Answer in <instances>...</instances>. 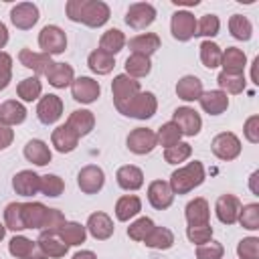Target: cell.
I'll use <instances>...</instances> for the list:
<instances>
[{"mask_svg": "<svg viewBox=\"0 0 259 259\" xmlns=\"http://www.w3.org/2000/svg\"><path fill=\"white\" fill-rule=\"evenodd\" d=\"M65 12L69 20L81 22L91 28L103 26L111 16L109 6L101 0H69L65 6Z\"/></svg>", "mask_w": 259, "mask_h": 259, "instance_id": "1", "label": "cell"}, {"mask_svg": "<svg viewBox=\"0 0 259 259\" xmlns=\"http://www.w3.org/2000/svg\"><path fill=\"white\" fill-rule=\"evenodd\" d=\"M202 182H204V166H202V162L194 160V162H188L186 166H180L178 170H174L170 174L168 184L174 194H188Z\"/></svg>", "mask_w": 259, "mask_h": 259, "instance_id": "2", "label": "cell"}, {"mask_svg": "<svg viewBox=\"0 0 259 259\" xmlns=\"http://www.w3.org/2000/svg\"><path fill=\"white\" fill-rule=\"evenodd\" d=\"M140 81L127 77L125 73L117 75L113 81H111V95H113V105L115 109L121 113V109L140 93Z\"/></svg>", "mask_w": 259, "mask_h": 259, "instance_id": "3", "label": "cell"}, {"mask_svg": "<svg viewBox=\"0 0 259 259\" xmlns=\"http://www.w3.org/2000/svg\"><path fill=\"white\" fill-rule=\"evenodd\" d=\"M158 109V99L152 91H140L123 109L121 115L134 117V119H150Z\"/></svg>", "mask_w": 259, "mask_h": 259, "instance_id": "4", "label": "cell"}, {"mask_svg": "<svg viewBox=\"0 0 259 259\" xmlns=\"http://www.w3.org/2000/svg\"><path fill=\"white\" fill-rule=\"evenodd\" d=\"M38 47L42 49L40 53L53 57V55H61L67 49V34L61 26L57 24H47L42 26V30L38 32Z\"/></svg>", "mask_w": 259, "mask_h": 259, "instance_id": "5", "label": "cell"}, {"mask_svg": "<svg viewBox=\"0 0 259 259\" xmlns=\"http://www.w3.org/2000/svg\"><path fill=\"white\" fill-rule=\"evenodd\" d=\"M210 150L219 160L229 162V160H235L241 154V140L233 132H221L212 138Z\"/></svg>", "mask_w": 259, "mask_h": 259, "instance_id": "6", "label": "cell"}, {"mask_svg": "<svg viewBox=\"0 0 259 259\" xmlns=\"http://www.w3.org/2000/svg\"><path fill=\"white\" fill-rule=\"evenodd\" d=\"M156 20V8L150 2H134L125 10V24L134 30H144Z\"/></svg>", "mask_w": 259, "mask_h": 259, "instance_id": "7", "label": "cell"}, {"mask_svg": "<svg viewBox=\"0 0 259 259\" xmlns=\"http://www.w3.org/2000/svg\"><path fill=\"white\" fill-rule=\"evenodd\" d=\"M127 150L138 154V156H144V154H150L156 146H158V140H156V132L150 130V127H136L127 134Z\"/></svg>", "mask_w": 259, "mask_h": 259, "instance_id": "8", "label": "cell"}, {"mask_svg": "<svg viewBox=\"0 0 259 259\" xmlns=\"http://www.w3.org/2000/svg\"><path fill=\"white\" fill-rule=\"evenodd\" d=\"M170 30H172V36L180 42H186L194 36L196 32V18L192 12L188 10H178L172 14V20H170Z\"/></svg>", "mask_w": 259, "mask_h": 259, "instance_id": "9", "label": "cell"}, {"mask_svg": "<svg viewBox=\"0 0 259 259\" xmlns=\"http://www.w3.org/2000/svg\"><path fill=\"white\" fill-rule=\"evenodd\" d=\"M77 184H79L81 192H85V194H95V192H99V190L103 188V184H105V172H103L99 166H95V164H87V166H83V168L79 170V174H77Z\"/></svg>", "mask_w": 259, "mask_h": 259, "instance_id": "10", "label": "cell"}, {"mask_svg": "<svg viewBox=\"0 0 259 259\" xmlns=\"http://www.w3.org/2000/svg\"><path fill=\"white\" fill-rule=\"evenodd\" d=\"M63 115V99L55 93H49L45 97L38 99V105H36V117L40 123L45 125H51L55 121H59Z\"/></svg>", "mask_w": 259, "mask_h": 259, "instance_id": "11", "label": "cell"}, {"mask_svg": "<svg viewBox=\"0 0 259 259\" xmlns=\"http://www.w3.org/2000/svg\"><path fill=\"white\" fill-rule=\"evenodd\" d=\"M172 121L178 125V130L182 132V136H196L202 127V119L198 115L196 109L184 105V107H176L172 113Z\"/></svg>", "mask_w": 259, "mask_h": 259, "instance_id": "12", "label": "cell"}, {"mask_svg": "<svg viewBox=\"0 0 259 259\" xmlns=\"http://www.w3.org/2000/svg\"><path fill=\"white\" fill-rule=\"evenodd\" d=\"M10 22L20 30L32 28L38 22V6L32 2H18L10 10Z\"/></svg>", "mask_w": 259, "mask_h": 259, "instance_id": "13", "label": "cell"}, {"mask_svg": "<svg viewBox=\"0 0 259 259\" xmlns=\"http://www.w3.org/2000/svg\"><path fill=\"white\" fill-rule=\"evenodd\" d=\"M101 93V85L93 77H77L71 83V95L79 103H93Z\"/></svg>", "mask_w": 259, "mask_h": 259, "instance_id": "14", "label": "cell"}, {"mask_svg": "<svg viewBox=\"0 0 259 259\" xmlns=\"http://www.w3.org/2000/svg\"><path fill=\"white\" fill-rule=\"evenodd\" d=\"M239 210H241V200L235 194H221L217 198L214 212L223 225H235L239 219Z\"/></svg>", "mask_w": 259, "mask_h": 259, "instance_id": "15", "label": "cell"}, {"mask_svg": "<svg viewBox=\"0 0 259 259\" xmlns=\"http://www.w3.org/2000/svg\"><path fill=\"white\" fill-rule=\"evenodd\" d=\"M148 202L156 210H166L174 202V192L166 180H154L148 186Z\"/></svg>", "mask_w": 259, "mask_h": 259, "instance_id": "16", "label": "cell"}, {"mask_svg": "<svg viewBox=\"0 0 259 259\" xmlns=\"http://www.w3.org/2000/svg\"><path fill=\"white\" fill-rule=\"evenodd\" d=\"M18 61L22 67L30 69L34 75H47V71L51 69L53 65V59L45 53H36L32 49H20L18 53Z\"/></svg>", "mask_w": 259, "mask_h": 259, "instance_id": "17", "label": "cell"}, {"mask_svg": "<svg viewBox=\"0 0 259 259\" xmlns=\"http://www.w3.org/2000/svg\"><path fill=\"white\" fill-rule=\"evenodd\" d=\"M12 188L20 196H34L40 192V176L32 170H20L12 178Z\"/></svg>", "mask_w": 259, "mask_h": 259, "instance_id": "18", "label": "cell"}, {"mask_svg": "<svg viewBox=\"0 0 259 259\" xmlns=\"http://www.w3.org/2000/svg\"><path fill=\"white\" fill-rule=\"evenodd\" d=\"M85 229L89 231V235L93 239L105 241V239H109L113 235V229L115 227H113V221H111L109 214H105V212H93V214H89Z\"/></svg>", "mask_w": 259, "mask_h": 259, "instance_id": "19", "label": "cell"}, {"mask_svg": "<svg viewBox=\"0 0 259 259\" xmlns=\"http://www.w3.org/2000/svg\"><path fill=\"white\" fill-rule=\"evenodd\" d=\"M200 107L208 113V115H221L223 111H227L229 107V95L223 93L221 89H210V91H202V95L198 97Z\"/></svg>", "mask_w": 259, "mask_h": 259, "instance_id": "20", "label": "cell"}, {"mask_svg": "<svg viewBox=\"0 0 259 259\" xmlns=\"http://www.w3.org/2000/svg\"><path fill=\"white\" fill-rule=\"evenodd\" d=\"M184 217L188 227H196V225H208L210 223V206L206 202V198L198 196L194 200H190L184 208Z\"/></svg>", "mask_w": 259, "mask_h": 259, "instance_id": "21", "label": "cell"}, {"mask_svg": "<svg viewBox=\"0 0 259 259\" xmlns=\"http://www.w3.org/2000/svg\"><path fill=\"white\" fill-rule=\"evenodd\" d=\"M132 55H142V57H152L158 49H160V36L154 34V32H144V34H138L134 38H130L127 42Z\"/></svg>", "mask_w": 259, "mask_h": 259, "instance_id": "22", "label": "cell"}, {"mask_svg": "<svg viewBox=\"0 0 259 259\" xmlns=\"http://www.w3.org/2000/svg\"><path fill=\"white\" fill-rule=\"evenodd\" d=\"M221 67H223V73L243 75V71L247 67V57L241 49L227 47V51H223V57H221Z\"/></svg>", "mask_w": 259, "mask_h": 259, "instance_id": "23", "label": "cell"}, {"mask_svg": "<svg viewBox=\"0 0 259 259\" xmlns=\"http://www.w3.org/2000/svg\"><path fill=\"white\" fill-rule=\"evenodd\" d=\"M115 180H117L119 188H123V190H138L144 186V172L134 164H125V166L117 168Z\"/></svg>", "mask_w": 259, "mask_h": 259, "instance_id": "24", "label": "cell"}, {"mask_svg": "<svg viewBox=\"0 0 259 259\" xmlns=\"http://www.w3.org/2000/svg\"><path fill=\"white\" fill-rule=\"evenodd\" d=\"M67 127H71L79 138L91 134V130L95 127V115L89 109H75L71 111L69 119H67Z\"/></svg>", "mask_w": 259, "mask_h": 259, "instance_id": "25", "label": "cell"}, {"mask_svg": "<svg viewBox=\"0 0 259 259\" xmlns=\"http://www.w3.org/2000/svg\"><path fill=\"white\" fill-rule=\"evenodd\" d=\"M51 142H53V146H55L57 152H61V154H69V152H73V150L77 148V144H79V136H77L71 127H67V123H65V125H59V127L53 130Z\"/></svg>", "mask_w": 259, "mask_h": 259, "instance_id": "26", "label": "cell"}, {"mask_svg": "<svg viewBox=\"0 0 259 259\" xmlns=\"http://www.w3.org/2000/svg\"><path fill=\"white\" fill-rule=\"evenodd\" d=\"M26 119V107L16 99H6L0 103V123L4 125H18Z\"/></svg>", "mask_w": 259, "mask_h": 259, "instance_id": "27", "label": "cell"}, {"mask_svg": "<svg viewBox=\"0 0 259 259\" xmlns=\"http://www.w3.org/2000/svg\"><path fill=\"white\" fill-rule=\"evenodd\" d=\"M45 77H47V81H49L53 87H57V89H65V87H69V85L75 81L73 67L67 65V63H53Z\"/></svg>", "mask_w": 259, "mask_h": 259, "instance_id": "28", "label": "cell"}, {"mask_svg": "<svg viewBox=\"0 0 259 259\" xmlns=\"http://www.w3.org/2000/svg\"><path fill=\"white\" fill-rule=\"evenodd\" d=\"M176 95L184 101H198L202 95V81L194 75H184L176 83Z\"/></svg>", "mask_w": 259, "mask_h": 259, "instance_id": "29", "label": "cell"}, {"mask_svg": "<svg viewBox=\"0 0 259 259\" xmlns=\"http://www.w3.org/2000/svg\"><path fill=\"white\" fill-rule=\"evenodd\" d=\"M24 158L34 166H47L53 158V152L42 140H30L24 146Z\"/></svg>", "mask_w": 259, "mask_h": 259, "instance_id": "30", "label": "cell"}, {"mask_svg": "<svg viewBox=\"0 0 259 259\" xmlns=\"http://www.w3.org/2000/svg\"><path fill=\"white\" fill-rule=\"evenodd\" d=\"M49 206H45L42 202H22V219H24V227L26 229H40L45 223Z\"/></svg>", "mask_w": 259, "mask_h": 259, "instance_id": "31", "label": "cell"}, {"mask_svg": "<svg viewBox=\"0 0 259 259\" xmlns=\"http://www.w3.org/2000/svg\"><path fill=\"white\" fill-rule=\"evenodd\" d=\"M140 210H142V200L136 194H125L115 202V219L121 223L134 219L136 214H140Z\"/></svg>", "mask_w": 259, "mask_h": 259, "instance_id": "32", "label": "cell"}, {"mask_svg": "<svg viewBox=\"0 0 259 259\" xmlns=\"http://www.w3.org/2000/svg\"><path fill=\"white\" fill-rule=\"evenodd\" d=\"M59 239L67 245V247H77L81 243H85L87 239V229L81 225V223H75V221H67L61 231H59Z\"/></svg>", "mask_w": 259, "mask_h": 259, "instance_id": "33", "label": "cell"}, {"mask_svg": "<svg viewBox=\"0 0 259 259\" xmlns=\"http://www.w3.org/2000/svg\"><path fill=\"white\" fill-rule=\"evenodd\" d=\"M36 245L42 249V253H45L49 259H61V257H65L67 251H69V247H67L57 235H45V233H40Z\"/></svg>", "mask_w": 259, "mask_h": 259, "instance_id": "34", "label": "cell"}, {"mask_svg": "<svg viewBox=\"0 0 259 259\" xmlns=\"http://www.w3.org/2000/svg\"><path fill=\"white\" fill-rule=\"evenodd\" d=\"M123 47H125V34L119 28H109L99 38V49L111 57H115Z\"/></svg>", "mask_w": 259, "mask_h": 259, "instance_id": "35", "label": "cell"}, {"mask_svg": "<svg viewBox=\"0 0 259 259\" xmlns=\"http://www.w3.org/2000/svg\"><path fill=\"white\" fill-rule=\"evenodd\" d=\"M87 67H89L95 75H107V73L113 71L115 59H113L111 55L103 53L101 49H95V51H91L89 57H87Z\"/></svg>", "mask_w": 259, "mask_h": 259, "instance_id": "36", "label": "cell"}, {"mask_svg": "<svg viewBox=\"0 0 259 259\" xmlns=\"http://www.w3.org/2000/svg\"><path fill=\"white\" fill-rule=\"evenodd\" d=\"M144 243H146V247H150V249L166 251V249H170V247L174 245V233H172L170 229H166V227H154L152 233L144 239Z\"/></svg>", "mask_w": 259, "mask_h": 259, "instance_id": "37", "label": "cell"}, {"mask_svg": "<svg viewBox=\"0 0 259 259\" xmlns=\"http://www.w3.org/2000/svg\"><path fill=\"white\" fill-rule=\"evenodd\" d=\"M150 71H152V63H150L148 57L130 55V57L125 59V75H127V77L140 79V77H146Z\"/></svg>", "mask_w": 259, "mask_h": 259, "instance_id": "38", "label": "cell"}, {"mask_svg": "<svg viewBox=\"0 0 259 259\" xmlns=\"http://www.w3.org/2000/svg\"><path fill=\"white\" fill-rule=\"evenodd\" d=\"M217 83H219V87H221V91L223 93H231V95H239V93H243L245 91V75H231V73H219V77H217Z\"/></svg>", "mask_w": 259, "mask_h": 259, "instance_id": "39", "label": "cell"}, {"mask_svg": "<svg viewBox=\"0 0 259 259\" xmlns=\"http://www.w3.org/2000/svg\"><path fill=\"white\" fill-rule=\"evenodd\" d=\"M229 30L237 40H249L253 34V24L243 14H233L229 18Z\"/></svg>", "mask_w": 259, "mask_h": 259, "instance_id": "40", "label": "cell"}, {"mask_svg": "<svg viewBox=\"0 0 259 259\" xmlns=\"http://www.w3.org/2000/svg\"><path fill=\"white\" fill-rule=\"evenodd\" d=\"M221 57H223V49L212 42V40H202L200 42V61L206 69H214L221 65Z\"/></svg>", "mask_w": 259, "mask_h": 259, "instance_id": "41", "label": "cell"}, {"mask_svg": "<svg viewBox=\"0 0 259 259\" xmlns=\"http://www.w3.org/2000/svg\"><path fill=\"white\" fill-rule=\"evenodd\" d=\"M16 93L22 101H34L42 93V83L38 81V77H26L16 85Z\"/></svg>", "mask_w": 259, "mask_h": 259, "instance_id": "42", "label": "cell"}, {"mask_svg": "<svg viewBox=\"0 0 259 259\" xmlns=\"http://www.w3.org/2000/svg\"><path fill=\"white\" fill-rule=\"evenodd\" d=\"M4 227L18 233L24 231V219H22V202H10L4 208Z\"/></svg>", "mask_w": 259, "mask_h": 259, "instance_id": "43", "label": "cell"}, {"mask_svg": "<svg viewBox=\"0 0 259 259\" xmlns=\"http://www.w3.org/2000/svg\"><path fill=\"white\" fill-rule=\"evenodd\" d=\"M221 30V20L217 14H202L200 20H196V32L194 36H206V40H210V36H217Z\"/></svg>", "mask_w": 259, "mask_h": 259, "instance_id": "44", "label": "cell"}, {"mask_svg": "<svg viewBox=\"0 0 259 259\" xmlns=\"http://www.w3.org/2000/svg\"><path fill=\"white\" fill-rule=\"evenodd\" d=\"M243 229L247 231H257L259 229V204L257 202H251V204H241V210H239V219Z\"/></svg>", "mask_w": 259, "mask_h": 259, "instance_id": "45", "label": "cell"}, {"mask_svg": "<svg viewBox=\"0 0 259 259\" xmlns=\"http://www.w3.org/2000/svg\"><path fill=\"white\" fill-rule=\"evenodd\" d=\"M34 247H36V241H30V239L24 237V235H16V237H12L10 243H8V251H10V255L16 257V259H26V257L32 253Z\"/></svg>", "mask_w": 259, "mask_h": 259, "instance_id": "46", "label": "cell"}, {"mask_svg": "<svg viewBox=\"0 0 259 259\" xmlns=\"http://www.w3.org/2000/svg\"><path fill=\"white\" fill-rule=\"evenodd\" d=\"M180 138H182V132L178 130V125H176L174 121H166V123H162L160 130H158V134H156L158 144L164 146V148H170V146L178 144Z\"/></svg>", "mask_w": 259, "mask_h": 259, "instance_id": "47", "label": "cell"}, {"mask_svg": "<svg viewBox=\"0 0 259 259\" xmlns=\"http://www.w3.org/2000/svg\"><path fill=\"white\" fill-rule=\"evenodd\" d=\"M192 154V146L188 142H178L170 148H164V160L168 164H180L184 160H188Z\"/></svg>", "mask_w": 259, "mask_h": 259, "instance_id": "48", "label": "cell"}, {"mask_svg": "<svg viewBox=\"0 0 259 259\" xmlns=\"http://www.w3.org/2000/svg\"><path fill=\"white\" fill-rule=\"evenodd\" d=\"M154 227H156V225H154L152 219H148V217H140V219H136V221L127 227V237H130L132 241H144V239L152 233Z\"/></svg>", "mask_w": 259, "mask_h": 259, "instance_id": "49", "label": "cell"}, {"mask_svg": "<svg viewBox=\"0 0 259 259\" xmlns=\"http://www.w3.org/2000/svg\"><path fill=\"white\" fill-rule=\"evenodd\" d=\"M63 190H65V182H63L61 176H57V174H45V176H40V192L45 196L55 198V196H61Z\"/></svg>", "mask_w": 259, "mask_h": 259, "instance_id": "50", "label": "cell"}, {"mask_svg": "<svg viewBox=\"0 0 259 259\" xmlns=\"http://www.w3.org/2000/svg\"><path fill=\"white\" fill-rule=\"evenodd\" d=\"M67 221H65V214L61 210L49 208L47 210V217H45V223L40 227V233H45V235H59V231H61V227Z\"/></svg>", "mask_w": 259, "mask_h": 259, "instance_id": "51", "label": "cell"}, {"mask_svg": "<svg viewBox=\"0 0 259 259\" xmlns=\"http://www.w3.org/2000/svg\"><path fill=\"white\" fill-rule=\"evenodd\" d=\"M186 237L194 245H204L212 239V227L208 225H196V227H186Z\"/></svg>", "mask_w": 259, "mask_h": 259, "instance_id": "52", "label": "cell"}, {"mask_svg": "<svg viewBox=\"0 0 259 259\" xmlns=\"http://www.w3.org/2000/svg\"><path fill=\"white\" fill-rule=\"evenodd\" d=\"M239 259H259V239L257 237H245L237 245Z\"/></svg>", "mask_w": 259, "mask_h": 259, "instance_id": "53", "label": "cell"}, {"mask_svg": "<svg viewBox=\"0 0 259 259\" xmlns=\"http://www.w3.org/2000/svg\"><path fill=\"white\" fill-rule=\"evenodd\" d=\"M225 247L219 241H208L204 245H196V259H223Z\"/></svg>", "mask_w": 259, "mask_h": 259, "instance_id": "54", "label": "cell"}, {"mask_svg": "<svg viewBox=\"0 0 259 259\" xmlns=\"http://www.w3.org/2000/svg\"><path fill=\"white\" fill-rule=\"evenodd\" d=\"M10 79H12V57L0 51V91L8 87Z\"/></svg>", "mask_w": 259, "mask_h": 259, "instance_id": "55", "label": "cell"}, {"mask_svg": "<svg viewBox=\"0 0 259 259\" xmlns=\"http://www.w3.org/2000/svg\"><path fill=\"white\" fill-rule=\"evenodd\" d=\"M243 134H245L247 142H251V144H257L259 142V115L247 117V121L243 125Z\"/></svg>", "mask_w": 259, "mask_h": 259, "instance_id": "56", "label": "cell"}, {"mask_svg": "<svg viewBox=\"0 0 259 259\" xmlns=\"http://www.w3.org/2000/svg\"><path fill=\"white\" fill-rule=\"evenodd\" d=\"M12 140H14V132L8 125L0 123V150H6L12 144Z\"/></svg>", "mask_w": 259, "mask_h": 259, "instance_id": "57", "label": "cell"}, {"mask_svg": "<svg viewBox=\"0 0 259 259\" xmlns=\"http://www.w3.org/2000/svg\"><path fill=\"white\" fill-rule=\"evenodd\" d=\"M257 178H259V172L255 170V172L251 174V178H249V188H251V192H253V194H259V186H257Z\"/></svg>", "mask_w": 259, "mask_h": 259, "instance_id": "58", "label": "cell"}, {"mask_svg": "<svg viewBox=\"0 0 259 259\" xmlns=\"http://www.w3.org/2000/svg\"><path fill=\"white\" fill-rule=\"evenodd\" d=\"M71 259H97V255H95L93 251H87V249H85V251H77Z\"/></svg>", "mask_w": 259, "mask_h": 259, "instance_id": "59", "label": "cell"}, {"mask_svg": "<svg viewBox=\"0 0 259 259\" xmlns=\"http://www.w3.org/2000/svg\"><path fill=\"white\" fill-rule=\"evenodd\" d=\"M8 42V28L4 22H0V49H4Z\"/></svg>", "mask_w": 259, "mask_h": 259, "instance_id": "60", "label": "cell"}, {"mask_svg": "<svg viewBox=\"0 0 259 259\" xmlns=\"http://www.w3.org/2000/svg\"><path fill=\"white\" fill-rule=\"evenodd\" d=\"M26 259H49V257H47V255L42 253V249H40V247L36 245V247L32 249V253H30V255H28Z\"/></svg>", "mask_w": 259, "mask_h": 259, "instance_id": "61", "label": "cell"}, {"mask_svg": "<svg viewBox=\"0 0 259 259\" xmlns=\"http://www.w3.org/2000/svg\"><path fill=\"white\" fill-rule=\"evenodd\" d=\"M174 6H198V0H172Z\"/></svg>", "mask_w": 259, "mask_h": 259, "instance_id": "62", "label": "cell"}, {"mask_svg": "<svg viewBox=\"0 0 259 259\" xmlns=\"http://www.w3.org/2000/svg\"><path fill=\"white\" fill-rule=\"evenodd\" d=\"M257 65H259V57H255L253 67H251V79H253V83H255V85H257Z\"/></svg>", "mask_w": 259, "mask_h": 259, "instance_id": "63", "label": "cell"}, {"mask_svg": "<svg viewBox=\"0 0 259 259\" xmlns=\"http://www.w3.org/2000/svg\"><path fill=\"white\" fill-rule=\"evenodd\" d=\"M4 235H6V227H4L2 223H0V241L4 239Z\"/></svg>", "mask_w": 259, "mask_h": 259, "instance_id": "64", "label": "cell"}]
</instances>
